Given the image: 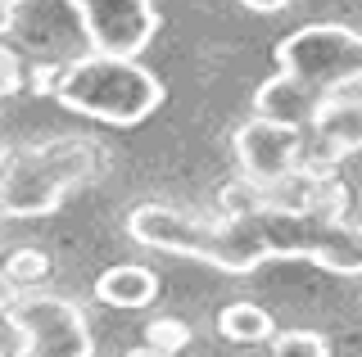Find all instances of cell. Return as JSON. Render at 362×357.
<instances>
[{"mask_svg":"<svg viewBox=\"0 0 362 357\" xmlns=\"http://www.w3.org/2000/svg\"><path fill=\"white\" fill-rule=\"evenodd\" d=\"M127 236L136 244H145V249L195 258V262H209L231 276H245L267 262V249L258 240L249 213L245 217H199L173 204H136L127 213Z\"/></svg>","mask_w":362,"mask_h":357,"instance_id":"obj_1","label":"cell"},{"mask_svg":"<svg viewBox=\"0 0 362 357\" xmlns=\"http://www.w3.org/2000/svg\"><path fill=\"white\" fill-rule=\"evenodd\" d=\"M100 172V150L86 136H64L0 154V217H45Z\"/></svg>","mask_w":362,"mask_h":357,"instance_id":"obj_2","label":"cell"},{"mask_svg":"<svg viewBox=\"0 0 362 357\" xmlns=\"http://www.w3.org/2000/svg\"><path fill=\"white\" fill-rule=\"evenodd\" d=\"M50 95L82 118L109 122V127H136L163 104V82L141 59L90 50L59 68V82Z\"/></svg>","mask_w":362,"mask_h":357,"instance_id":"obj_3","label":"cell"},{"mask_svg":"<svg viewBox=\"0 0 362 357\" xmlns=\"http://www.w3.org/2000/svg\"><path fill=\"white\" fill-rule=\"evenodd\" d=\"M258 240L272 258H308L335 276H362V222L344 213H281L258 208L249 213Z\"/></svg>","mask_w":362,"mask_h":357,"instance_id":"obj_4","label":"cell"},{"mask_svg":"<svg viewBox=\"0 0 362 357\" xmlns=\"http://www.w3.org/2000/svg\"><path fill=\"white\" fill-rule=\"evenodd\" d=\"M0 41L28 68H68L90 54V37L77 0H5L0 5Z\"/></svg>","mask_w":362,"mask_h":357,"instance_id":"obj_5","label":"cell"},{"mask_svg":"<svg viewBox=\"0 0 362 357\" xmlns=\"http://www.w3.org/2000/svg\"><path fill=\"white\" fill-rule=\"evenodd\" d=\"M276 68L322 95H339L362 82V32L344 23H308L276 46Z\"/></svg>","mask_w":362,"mask_h":357,"instance_id":"obj_6","label":"cell"},{"mask_svg":"<svg viewBox=\"0 0 362 357\" xmlns=\"http://www.w3.org/2000/svg\"><path fill=\"white\" fill-rule=\"evenodd\" d=\"M9 326L18 334L14 357H95L90 321L73 298L59 294H23Z\"/></svg>","mask_w":362,"mask_h":357,"instance_id":"obj_7","label":"cell"},{"mask_svg":"<svg viewBox=\"0 0 362 357\" xmlns=\"http://www.w3.org/2000/svg\"><path fill=\"white\" fill-rule=\"evenodd\" d=\"M231 150H235V163H240V172L249 181L272 186L281 176H290L294 167L308 163V131L276 127L267 118H249L235 127Z\"/></svg>","mask_w":362,"mask_h":357,"instance_id":"obj_8","label":"cell"},{"mask_svg":"<svg viewBox=\"0 0 362 357\" xmlns=\"http://www.w3.org/2000/svg\"><path fill=\"white\" fill-rule=\"evenodd\" d=\"M77 9H82L90 50H100V54L141 59V50L158 32L154 0H77Z\"/></svg>","mask_w":362,"mask_h":357,"instance_id":"obj_9","label":"cell"},{"mask_svg":"<svg viewBox=\"0 0 362 357\" xmlns=\"http://www.w3.org/2000/svg\"><path fill=\"white\" fill-rule=\"evenodd\" d=\"M308 145L317 150L308 154V167L362 154V95H326L308 127Z\"/></svg>","mask_w":362,"mask_h":357,"instance_id":"obj_10","label":"cell"},{"mask_svg":"<svg viewBox=\"0 0 362 357\" xmlns=\"http://www.w3.org/2000/svg\"><path fill=\"white\" fill-rule=\"evenodd\" d=\"M322 104H326V95L317 86L299 82V77H290L281 68L254 91V118H267L276 127H294V131H308Z\"/></svg>","mask_w":362,"mask_h":357,"instance_id":"obj_11","label":"cell"},{"mask_svg":"<svg viewBox=\"0 0 362 357\" xmlns=\"http://www.w3.org/2000/svg\"><path fill=\"white\" fill-rule=\"evenodd\" d=\"M95 298L109 303V308H122V312L150 308L158 298V276L150 267H141V262H118L95 281Z\"/></svg>","mask_w":362,"mask_h":357,"instance_id":"obj_12","label":"cell"},{"mask_svg":"<svg viewBox=\"0 0 362 357\" xmlns=\"http://www.w3.org/2000/svg\"><path fill=\"white\" fill-rule=\"evenodd\" d=\"M218 334L231 339V344H267L272 334H276V321H272L267 308L240 298V303H226L218 312Z\"/></svg>","mask_w":362,"mask_h":357,"instance_id":"obj_13","label":"cell"},{"mask_svg":"<svg viewBox=\"0 0 362 357\" xmlns=\"http://www.w3.org/2000/svg\"><path fill=\"white\" fill-rule=\"evenodd\" d=\"M5 272H9V281L28 294V289L45 285V276H50V253H41V249H14V253H9V262H5Z\"/></svg>","mask_w":362,"mask_h":357,"instance_id":"obj_14","label":"cell"},{"mask_svg":"<svg viewBox=\"0 0 362 357\" xmlns=\"http://www.w3.org/2000/svg\"><path fill=\"white\" fill-rule=\"evenodd\" d=\"M272 357H331V344L317 330H281L272 334Z\"/></svg>","mask_w":362,"mask_h":357,"instance_id":"obj_15","label":"cell"},{"mask_svg":"<svg viewBox=\"0 0 362 357\" xmlns=\"http://www.w3.org/2000/svg\"><path fill=\"white\" fill-rule=\"evenodd\" d=\"M190 339H195L190 326H186V321H177V317H158V321H150V330H145V344H150V349L173 353V357L186 349Z\"/></svg>","mask_w":362,"mask_h":357,"instance_id":"obj_16","label":"cell"},{"mask_svg":"<svg viewBox=\"0 0 362 357\" xmlns=\"http://www.w3.org/2000/svg\"><path fill=\"white\" fill-rule=\"evenodd\" d=\"M18 298H23V289H18L14 281H9V272H5V267H0V317H9Z\"/></svg>","mask_w":362,"mask_h":357,"instance_id":"obj_17","label":"cell"},{"mask_svg":"<svg viewBox=\"0 0 362 357\" xmlns=\"http://www.w3.org/2000/svg\"><path fill=\"white\" fill-rule=\"evenodd\" d=\"M249 9H254V14H281V9L290 5V0H245Z\"/></svg>","mask_w":362,"mask_h":357,"instance_id":"obj_18","label":"cell"},{"mask_svg":"<svg viewBox=\"0 0 362 357\" xmlns=\"http://www.w3.org/2000/svg\"><path fill=\"white\" fill-rule=\"evenodd\" d=\"M127 357H173V353H158V349H150V344H145V349H136V353H127Z\"/></svg>","mask_w":362,"mask_h":357,"instance_id":"obj_19","label":"cell"},{"mask_svg":"<svg viewBox=\"0 0 362 357\" xmlns=\"http://www.w3.org/2000/svg\"><path fill=\"white\" fill-rule=\"evenodd\" d=\"M0 5H5V0H0Z\"/></svg>","mask_w":362,"mask_h":357,"instance_id":"obj_20","label":"cell"}]
</instances>
